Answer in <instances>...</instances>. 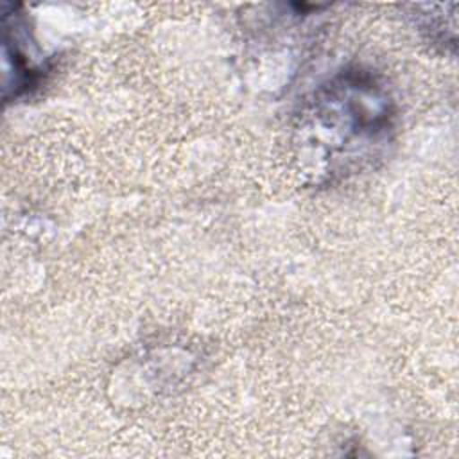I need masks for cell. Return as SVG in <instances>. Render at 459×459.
<instances>
[{
    "label": "cell",
    "instance_id": "1",
    "mask_svg": "<svg viewBox=\"0 0 459 459\" xmlns=\"http://www.w3.org/2000/svg\"><path fill=\"white\" fill-rule=\"evenodd\" d=\"M301 129L308 143L325 149V160H346L377 147L391 131L393 108L378 82L359 72H346L323 86L303 113Z\"/></svg>",
    "mask_w": 459,
    "mask_h": 459
}]
</instances>
